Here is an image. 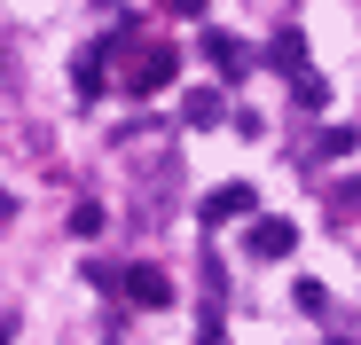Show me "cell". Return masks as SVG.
<instances>
[{
    "mask_svg": "<svg viewBox=\"0 0 361 345\" xmlns=\"http://www.w3.org/2000/svg\"><path fill=\"white\" fill-rule=\"evenodd\" d=\"M290 251V220H259L252 227V259H283Z\"/></svg>",
    "mask_w": 361,
    "mask_h": 345,
    "instance_id": "obj_3",
    "label": "cell"
},
{
    "mask_svg": "<svg viewBox=\"0 0 361 345\" xmlns=\"http://www.w3.org/2000/svg\"><path fill=\"white\" fill-rule=\"evenodd\" d=\"M204 55H212V63H220V71H244V47H235L228 32H212V39H204Z\"/></svg>",
    "mask_w": 361,
    "mask_h": 345,
    "instance_id": "obj_5",
    "label": "cell"
},
{
    "mask_svg": "<svg viewBox=\"0 0 361 345\" xmlns=\"http://www.w3.org/2000/svg\"><path fill=\"white\" fill-rule=\"evenodd\" d=\"M165 8H173V16H197V0H165Z\"/></svg>",
    "mask_w": 361,
    "mask_h": 345,
    "instance_id": "obj_8",
    "label": "cell"
},
{
    "mask_svg": "<svg viewBox=\"0 0 361 345\" xmlns=\"http://www.w3.org/2000/svg\"><path fill=\"white\" fill-rule=\"evenodd\" d=\"M126 291H134V306H165V299H173V282H165V267H134V275H126Z\"/></svg>",
    "mask_w": 361,
    "mask_h": 345,
    "instance_id": "obj_2",
    "label": "cell"
},
{
    "mask_svg": "<svg viewBox=\"0 0 361 345\" xmlns=\"http://www.w3.org/2000/svg\"><path fill=\"white\" fill-rule=\"evenodd\" d=\"M165 79H173V39H149V47L134 55V79H126V87H134V94H157Z\"/></svg>",
    "mask_w": 361,
    "mask_h": 345,
    "instance_id": "obj_1",
    "label": "cell"
},
{
    "mask_svg": "<svg viewBox=\"0 0 361 345\" xmlns=\"http://www.w3.org/2000/svg\"><path fill=\"white\" fill-rule=\"evenodd\" d=\"M228 212H252V189H244V181H228V189L204 196V220H228Z\"/></svg>",
    "mask_w": 361,
    "mask_h": 345,
    "instance_id": "obj_4",
    "label": "cell"
},
{
    "mask_svg": "<svg viewBox=\"0 0 361 345\" xmlns=\"http://www.w3.org/2000/svg\"><path fill=\"white\" fill-rule=\"evenodd\" d=\"M275 63H283V71H290V63H307V39H298V32H283V39H275Z\"/></svg>",
    "mask_w": 361,
    "mask_h": 345,
    "instance_id": "obj_7",
    "label": "cell"
},
{
    "mask_svg": "<svg viewBox=\"0 0 361 345\" xmlns=\"http://www.w3.org/2000/svg\"><path fill=\"white\" fill-rule=\"evenodd\" d=\"M180 118H189V126H212V118H220V94H189V110H180Z\"/></svg>",
    "mask_w": 361,
    "mask_h": 345,
    "instance_id": "obj_6",
    "label": "cell"
}]
</instances>
